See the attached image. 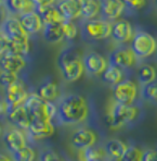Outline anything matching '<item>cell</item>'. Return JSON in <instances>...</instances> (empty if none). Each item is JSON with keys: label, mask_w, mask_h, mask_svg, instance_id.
<instances>
[{"label": "cell", "mask_w": 157, "mask_h": 161, "mask_svg": "<svg viewBox=\"0 0 157 161\" xmlns=\"http://www.w3.org/2000/svg\"><path fill=\"white\" fill-rule=\"evenodd\" d=\"M26 131L28 133L27 136L30 139L37 141V139L50 137L51 135L54 133L55 127L54 124H53V121L43 119V118H35Z\"/></svg>", "instance_id": "9c48e42d"}, {"label": "cell", "mask_w": 157, "mask_h": 161, "mask_svg": "<svg viewBox=\"0 0 157 161\" xmlns=\"http://www.w3.org/2000/svg\"><path fill=\"white\" fill-rule=\"evenodd\" d=\"M43 38L50 44H58L65 39L62 24L43 25Z\"/></svg>", "instance_id": "cb8c5ba5"}, {"label": "cell", "mask_w": 157, "mask_h": 161, "mask_svg": "<svg viewBox=\"0 0 157 161\" xmlns=\"http://www.w3.org/2000/svg\"><path fill=\"white\" fill-rule=\"evenodd\" d=\"M155 3H156V7H157V0H155Z\"/></svg>", "instance_id": "60d3db41"}, {"label": "cell", "mask_w": 157, "mask_h": 161, "mask_svg": "<svg viewBox=\"0 0 157 161\" xmlns=\"http://www.w3.org/2000/svg\"><path fill=\"white\" fill-rule=\"evenodd\" d=\"M3 143L7 149L11 153H13L18 151V149L26 146V138L20 130L12 129L3 134Z\"/></svg>", "instance_id": "ac0fdd59"}, {"label": "cell", "mask_w": 157, "mask_h": 161, "mask_svg": "<svg viewBox=\"0 0 157 161\" xmlns=\"http://www.w3.org/2000/svg\"><path fill=\"white\" fill-rule=\"evenodd\" d=\"M37 93H38L39 96H41L46 100L54 101L58 97L60 89H58V86L57 83H55V80L51 79H47L38 86Z\"/></svg>", "instance_id": "7402d4cb"}, {"label": "cell", "mask_w": 157, "mask_h": 161, "mask_svg": "<svg viewBox=\"0 0 157 161\" xmlns=\"http://www.w3.org/2000/svg\"><path fill=\"white\" fill-rule=\"evenodd\" d=\"M88 113L86 99L80 95L69 94L58 101L57 119L62 124H78L87 119Z\"/></svg>", "instance_id": "6da1fadb"}, {"label": "cell", "mask_w": 157, "mask_h": 161, "mask_svg": "<svg viewBox=\"0 0 157 161\" xmlns=\"http://www.w3.org/2000/svg\"><path fill=\"white\" fill-rule=\"evenodd\" d=\"M1 2H2V3H3V4H6L7 2H8V0H1Z\"/></svg>", "instance_id": "ab89813d"}, {"label": "cell", "mask_w": 157, "mask_h": 161, "mask_svg": "<svg viewBox=\"0 0 157 161\" xmlns=\"http://www.w3.org/2000/svg\"><path fill=\"white\" fill-rule=\"evenodd\" d=\"M63 33H64V38L67 40H74L76 38L77 34H78V30H77L76 25L73 23L71 20H66L62 24Z\"/></svg>", "instance_id": "1f68e13d"}, {"label": "cell", "mask_w": 157, "mask_h": 161, "mask_svg": "<svg viewBox=\"0 0 157 161\" xmlns=\"http://www.w3.org/2000/svg\"><path fill=\"white\" fill-rule=\"evenodd\" d=\"M35 4V8H43L51 4H54L55 0H32Z\"/></svg>", "instance_id": "74e56055"}, {"label": "cell", "mask_w": 157, "mask_h": 161, "mask_svg": "<svg viewBox=\"0 0 157 161\" xmlns=\"http://www.w3.org/2000/svg\"><path fill=\"white\" fill-rule=\"evenodd\" d=\"M156 76H157V73H156L155 68H154L153 65L144 64L139 69V71H138V80H139V82L143 85L155 80Z\"/></svg>", "instance_id": "83f0119b"}, {"label": "cell", "mask_w": 157, "mask_h": 161, "mask_svg": "<svg viewBox=\"0 0 157 161\" xmlns=\"http://www.w3.org/2000/svg\"><path fill=\"white\" fill-rule=\"evenodd\" d=\"M18 20H20L21 24L23 25L24 30L26 31L28 34L38 33L43 26V20H41L40 15L35 10L27 11V12L20 14Z\"/></svg>", "instance_id": "e0dca14e"}, {"label": "cell", "mask_w": 157, "mask_h": 161, "mask_svg": "<svg viewBox=\"0 0 157 161\" xmlns=\"http://www.w3.org/2000/svg\"><path fill=\"white\" fill-rule=\"evenodd\" d=\"M138 95L135 84L130 80H123L113 85V97L116 103L123 105H133Z\"/></svg>", "instance_id": "52a82bcc"}, {"label": "cell", "mask_w": 157, "mask_h": 161, "mask_svg": "<svg viewBox=\"0 0 157 161\" xmlns=\"http://www.w3.org/2000/svg\"><path fill=\"white\" fill-rule=\"evenodd\" d=\"M131 49L139 58H147L156 51L157 42L149 33L138 31L132 38Z\"/></svg>", "instance_id": "5b68a950"}, {"label": "cell", "mask_w": 157, "mask_h": 161, "mask_svg": "<svg viewBox=\"0 0 157 161\" xmlns=\"http://www.w3.org/2000/svg\"><path fill=\"white\" fill-rule=\"evenodd\" d=\"M97 142V136L92 131L87 129H78L72 135L71 143L75 148L84 149L93 146Z\"/></svg>", "instance_id": "5bb4252c"}, {"label": "cell", "mask_w": 157, "mask_h": 161, "mask_svg": "<svg viewBox=\"0 0 157 161\" xmlns=\"http://www.w3.org/2000/svg\"><path fill=\"white\" fill-rule=\"evenodd\" d=\"M4 6L11 13L22 14L27 11L35 10V4L32 0H8Z\"/></svg>", "instance_id": "484cf974"}, {"label": "cell", "mask_w": 157, "mask_h": 161, "mask_svg": "<svg viewBox=\"0 0 157 161\" xmlns=\"http://www.w3.org/2000/svg\"><path fill=\"white\" fill-rule=\"evenodd\" d=\"M100 6L103 19L107 21L116 20L126 8L123 0H101Z\"/></svg>", "instance_id": "2e32d148"}, {"label": "cell", "mask_w": 157, "mask_h": 161, "mask_svg": "<svg viewBox=\"0 0 157 161\" xmlns=\"http://www.w3.org/2000/svg\"><path fill=\"white\" fill-rule=\"evenodd\" d=\"M134 57L135 54L133 50L130 48H126V47H119L113 50L109 54V64L116 65L118 68H121L123 70L132 67L134 63Z\"/></svg>", "instance_id": "30bf717a"}, {"label": "cell", "mask_w": 157, "mask_h": 161, "mask_svg": "<svg viewBox=\"0 0 157 161\" xmlns=\"http://www.w3.org/2000/svg\"><path fill=\"white\" fill-rule=\"evenodd\" d=\"M112 26L105 19H87L81 25V36L85 40H103L111 36Z\"/></svg>", "instance_id": "277c9868"}, {"label": "cell", "mask_w": 157, "mask_h": 161, "mask_svg": "<svg viewBox=\"0 0 157 161\" xmlns=\"http://www.w3.org/2000/svg\"><path fill=\"white\" fill-rule=\"evenodd\" d=\"M57 7L66 20L73 21L81 15L80 6L77 0H60Z\"/></svg>", "instance_id": "44dd1931"}, {"label": "cell", "mask_w": 157, "mask_h": 161, "mask_svg": "<svg viewBox=\"0 0 157 161\" xmlns=\"http://www.w3.org/2000/svg\"><path fill=\"white\" fill-rule=\"evenodd\" d=\"M35 11L40 15L43 25L50 24H63L66 21L61 11L58 9L57 4H51L43 8H35Z\"/></svg>", "instance_id": "9a60e30c"}, {"label": "cell", "mask_w": 157, "mask_h": 161, "mask_svg": "<svg viewBox=\"0 0 157 161\" xmlns=\"http://www.w3.org/2000/svg\"><path fill=\"white\" fill-rule=\"evenodd\" d=\"M142 160L143 161H154V160H156L155 150H154V149H149V150H145L144 153H143Z\"/></svg>", "instance_id": "8d00e7d4"}, {"label": "cell", "mask_w": 157, "mask_h": 161, "mask_svg": "<svg viewBox=\"0 0 157 161\" xmlns=\"http://www.w3.org/2000/svg\"><path fill=\"white\" fill-rule=\"evenodd\" d=\"M12 157L14 160L18 161H32L35 159V151L33 150L32 147L29 146H24L18 151L12 153Z\"/></svg>", "instance_id": "f546056e"}, {"label": "cell", "mask_w": 157, "mask_h": 161, "mask_svg": "<svg viewBox=\"0 0 157 161\" xmlns=\"http://www.w3.org/2000/svg\"><path fill=\"white\" fill-rule=\"evenodd\" d=\"M123 1L130 10H139L145 4V0H123Z\"/></svg>", "instance_id": "e575fe53"}, {"label": "cell", "mask_w": 157, "mask_h": 161, "mask_svg": "<svg viewBox=\"0 0 157 161\" xmlns=\"http://www.w3.org/2000/svg\"><path fill=\"white\" fill-rule=\"evenodd\" d=\"M156 61H157V51H156Z\"/></svg>", "instance_id": "b9f144b4"}, {"label": "cell", "mask_w": 157, "mask_h": 161, "mask_svg": "<svg viewBox=\"0 0 157 161\" xmlns=\"http://www.w3.org/2000/svg\"><path fill=\"white\" fill-rule=\"evenodd\" d=\"M133 35V28L128 21H118L112 26L111 36L117 42H127Z\"/></svg>", "instance_id": "ffe728a7"}, {"label": "cell", "mask_w": 157, "mask_h": 161, "mask_svg": "<svg viewBox=\"0 0 157 161\" xmlns=\"http://www.w3.org/2000/svg\"><path fill=\"white\" fill-rule=\"evenodd\" d=\"M80 6L81 16L85 19H93L100 11V2L98 0H77Z\"/></svg>", "instance_id": "4316f807"}, {"label": "cell", "mask_w": 157, "mask_h": 161, "mask_svg": "<svg viewBox=\"0 0 157 161\" xmlns=\"http://www.w3.org/2000/svg\"><path fill=\"white\" fill-rule=\"evenodd\" d=\"M142 156H143V153L141 151V149L138 148L137 146H134V145H130V146H127V148H126L123 160H126V161L142 160Z\"/></svg>", "instance_id": "4dcf8cb0"}, {"label": "cell", "mask_w": 157, "mask_h": 161, "mask_svg": "<svg viewBox=\"0 0 157 161\" xmlns=\"http://www.w3.org/2000/svg\"><path fill=\"white\" fill-rule=\"evenodd\" d=\"M0 80H1V85L7 88L10 85H12L13 83L18 82L20 80L18 77V73H14V72H8V71H2L1 70V76H0Z\"/></svg>", "instance_id": "d6a6232c"}, {"label": "cell", "mask_w": 157, "mask_h": 161, "mask_svg": "<svg viewBox=\"0 0 157 161\" xmlns=\"http://www.w3.org/2000/svg\"><path fill=\"white\" fill-rule=\"evenodd\" d=\"M58 64L62 76L67 82H75L83 75L84 60L73 47H67L61 51L58 59Z\"/></svg>", "instance_id": "7a4b0ae2"}, {"label": "cell", "mask_w": 157, "mask_h": 161, "mask_svg": "<svg viewBox=\"0 0 157 161\" xmlns=\"http://www.w3.org/2000/svg\"><path fill=\"white\" fill-rule=\"evenodd\" d=\"M58 159H60L58 156L52 150H44L39 156V160H43V161H51V160H58Z\"/></svg>", "instance_id": "d590c367"}, {"label": "cell", "mask_w": 157, "mask_h": 161, "mask_svg": "<svg viewBox=\"0 0 157 161\" xmlns=\"http://www.w3.org/2000/svg\"><path fill=\"white\" fill-rule=\"evenodd\" d=\"M127 146L119 139H111L105 144V155L112 160H123Z\"/></svg>", "instance_id": "603a6c76"}, {"label": "cell", "mask_w": 157, "mask_h": 161, "mask_svg": "<svg viewBox=\"0 0 157 161\" xmlns=\"http://www.w3.org/2000/svg\"><path fill=\"white\" fill-rule=\"evenodd\" d=\"M28 95L29 94L27 93L24 84L20 80L13 83L9 87H7L6 96H4V103L7 105V113L12 109L23 105L28 97Z\"/></svg>", "instance_id": "ba28073f"}, {"label": "cell", "mask_w": 157, "mask_h": 161, "mask_svg": "<svg viewBox=\"0 0 157 161\" xmlns=\"http://www.w3.org/2000/svg\"><path fill=\"white\" fill-rule=\"evenodd\" d=\"M46 103L47 100L43 99L41 96H39L38 93H32L28 95L27 99L25 100L24 105L30 111L33 117L35 118H43L46 119L44 111H46Z\"/></svg>", "instance_id": "d6986e66"}, {"label": "cell", "mask_w": 157, "mask_h": 161, "mask_svg": "<svg viewBox=\"0 0 157 161\" xmlns=\"http://www.w3.org/2000/svg\"><path fill=\"white\" fill-rule=\"evenodd\" d=\"M123 69L118 68L116 65L109 64L104 70V72L101 74V80L106 84L115 85L117 83L121 82L124 80V72Z\"/></svg>", "instance_id": "d4e9b609"}, {"label": "cell", "mask_w": 157, "mask_h": 161, "mask_svg": "<svg viewBox=\"0 0 157 161\" xmlns=\"http://www.w3.org/2000/svg\"><path fill=\"white\" fill-rule=\"evenodd\" d=\"M137 107L132 105H123V103H116L109 110L106 121L112 129H119L131 123L137 118Z\"/></svg>", "instance_id": "3957f363"}, {"label": "cell", "mask_w": 157, "mask_h": 161, "mask_svg": "<svg viewBox=\"0 0 157 161\" xmlns=\"http://www.w3.org/2000/svg\"><path fill=\"white\" fill-rule=\"evenodd\" d=\"M7 118L9 119L12 124H14L15 126H18V129L22 130H27L29 127V125L32 124L34 117L30 113V111L26 108V106L23 105L18 106L12 110H10L7 113Z\"/></svg>", "instance_id": "8fae6325"}, {"label": "cell", "mask_w": 157, "mask_h": 161, "mask_svg": "<svg viewBox=\"0 0 157 161\" xmlns=\"http://www.w3.org/2000/svg\"><path fill=\"white\" fill-rule=\"evenodd\" d=\"M142 98L147 101H157V80L143 86Z\"/></svg>", "instance_id": "f1b7e54d"}, {"label": "cell", "mask_w": 157, "mask_h": 161, "mask_svg": "<svg viewBox=\"0 0 157 161\" xmlns=\"http://www.w3.org/2000/svg\"><path fill=\"white\" fill-rule=\"evenodd\" d=\"M26 58L21 54L14 53H1V64L2 71H8V72L20 73L25 67H26Z\"/></svg>", "instance_id": "4fadbf2b"}, {"label": "cell", "mask_w": 157, "mask_h": 161, "mask_svg": "<svg viewBox=\"0 0 157 161\" xmlns=\"http://www.w3.org/2000/svg\"><path fill=\"white\" fill-rule=\"evenodd\" d=\"M83 158L87 161H95V160L101 159L102 156H101L99 150H97L95 148H93V146H91V147L84 149Z\"/></svg>", "instance_id": "836d02e7"}, {"label": "cell", "mask_w": 157, "mask_h": 161, "mask_svg": "<svg viewBox=\"0 0 157 161\" xmlns=\"http://www.w3.org/2000/svg\"><path fill=\"white\" fill-rule=\"evenodd\" d=\"M154 150H155V156H156V160H157V145H156V147H155Z\"/></svg>", "instance_id": "f35d334b"}, {"label": "cell", "mask_w": 157, "mask_h": 161, "mask_svg": "<svg viewBox=\"0 0 157 161\" xmlns=\"http://www.w3.org/2000/svg\"><path fill=\"white\" fill-rule=\"evenodd\" d=\"M1 35L18 44L29 45V34L24 30L20 20L13 16H10L3 21L1 25Z\"/></svg>", "instance_id": "8992f818"}, {"label": "cell", "mask_w": 157, "mask_h": 161, "mask_svg": "<svg viewBox=\"0 0 157 161\" xmlns=\"http://www.w3.org/2000/svg\"><path fill=\"white\" fill-rule=\"evenodd\" d=\"M84 67L85 70L90 75H99L104 72V70L107 68L106 60L104 57L95 51L87 53L84 56Z\"/></svg>", "instance_id": "7c38bea8"}]
</instances>
